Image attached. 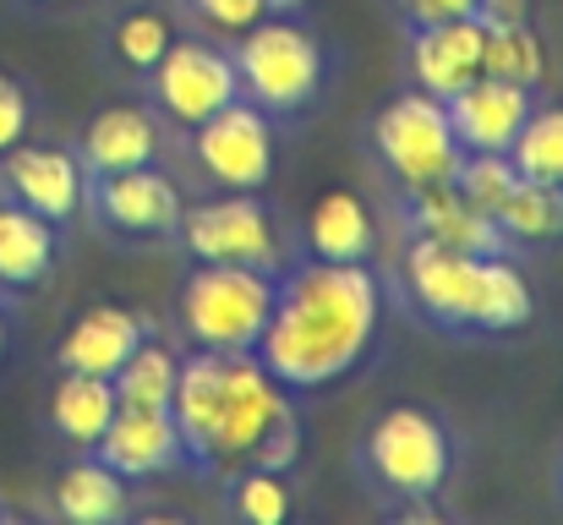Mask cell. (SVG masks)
Listing matches in <instances>:
<instances>
[{"label": "cell", "mask_w": 563, "mask_h": 525, "mask_svg": "<svg viewBox=\"0 0 563 525\" xmlns=\"http://www.w3.org/2000/svg\"><path fill=\"white\" fill-rule=\"evenodd\" d=\"M383 307H388V285L373 263L290 258L274 291L268 329L252 356L285 394L296 400L323 394L367 367L383 335Z\"/></svg>", "instance_id": "1"}, {"label": "cell", "mask_w": 563, "mask_h": 525, "mask_svg": "<svg viewBox=\"0 0 563 525\" xmlns=\"http://www.w3.org/2000/svg\"><path fill=\"white\" fill-rule=\"evenodd\" d=\"M170 416L187 449V477L219 482L241 466H268L296 477L301 466V411L252 350H181Z\"/></svg>", "instance_id": "2"}, {"label": "cell", "mask_w": 563, "mask_h": 525, "mask_svg": "<svg viewBox=\"0 0 563 525\" xmlns=\"http://www.w3.org/2000/svg\"><path fill=\"white\" fill-rule=\"evenodd\" d=\"M388 296L443 340H509L537 318V285L526 258H476L443 241L399 236V258L383 274Z\"/></svg>", "instance_id": "3"}, {"label": "cell", "mask_w": 563, "mask_h": 525, "mask_svg": "<svg viewBox=\"0 0 563 525\" xmlns=\"http://www.w3.org/2000/svg\"><path fill=\"white\" fill-rule=\"evenodd\" d=\"M351 471L377 515L443 521V493L460 471V438L432 405H383L351 444Z\"/></svg>", "instance_id": "4"}, {"label": "cell", "mask_w": 563, "mask_h": 525, "mask_svg": "<svg viewBox=\"0 0 563 525\" xmlns=\"http://www.w3.org/2000/svg\"><path fill=\"white\" fill-rule=\"evenodd\" d=\"M241 99L257 105L268 121L296 127L329 94V50L312 33L307 11H268L257 28L230 39Z\"/></svg>", "instance_id": "5"}, {"label": "cell", "mask_w": 563, "mask_h": 525, "mask_svg": "<svg viewBox=\"0 0 563 525\" xmlns=\"http://www.w3.org/2000/svg\"><path fill=\"white\" fill-rule=\"evenodd\" d=\"M279 274L241 263H187L176 280L170 324L187 350H257L274 313Z\"/></svg>", "instance_id": "6"}, {"label": "cell", "mask_w": 563, "mask_h": 525, "mask_svg": "<svg viewBox=\"0 0 563 525\" xmlns=\"http://www.w3.org/2000/svg\"><path fill=\"white\" fill-rule=\"evenodd\" d=\"M362 160H367V171L377 175L383 192H416V186L454 181L465 154L454 143L443 99L399 88L388 105H377L362 121Z\"/></svg>", "instance_id": "7"}, {"label": "cell", "mask_w": 563, "mask_h": 525, "mask_svg": "<svg viewBox=\"0 0 563 525\" xmlns=\"http://www.w3.org/2000/svg\"><path fill=\"white\" fill-rule=\"evenodd\" d=\"M170 247L187 263H241L263 274H285L290 263V230L263 192H197Z\"/></svg>", "instance_id": "8"}, {"label": "cell", "mask_w": 563, "mask_h": 525, "mask_svg": "<svg viewBox=\"0 0 563 525\" xmlns=\"http://www.w3.org/2000/svg\"><path fill=\"white\" fill-rule=\"evenodd\" d=\"M181 154V171L197 181V192H268L279 165V121H268L257 105L235 99L170 138Z\"/></svg>", "instance_id": "9"}, {"label": "cell", "mask_w": 563, "mask_h": 525, "mask_svg": "<svg viewBox=\"0 0 563 525\" xmlns=\"http://www.w3.org/2000/svg\"><path fill=\"white\" fill-rule=\"evenodd\" d=\"M181 208H187V192L165 165L104 171L82 181V219L110 247H170Z\"/></svg>", "instance_id": "10"}, {"label": "cell", "mask_w": 563, "mask_h": 525, "mask_svg": "<svg viewBox=\"0 0 563 525\" xmlns=\"http://www.w3.org/2000/svg\"><path fill=\"white\" fill-rule=\"evenodd\" d=\"M143 105L165 121V132H187L197 121H208L213 110L241 99V77H235V55L224 39L208 33H176L170 50L159 55V66L143 77Z\"/></svg>", "instance_id": "11"}, {"label": "cell", "mask_w": 563, "mask_h": 525, "mask_svg": "<svg viewBox=\"0 0 563 525\" xmlns=\"http://www.w3.org/2000/svg\"><path fill=\"white\" fill-rule=\"evenodd\" d=\"M383 214L394 219V236H421V241H443L476 258H515L498 219L482 214L476 203H465V192L454 181L438 186H416V192H383Z\"/></svg>", "instance_id": "12"}, {"label": "cell", "mask_w": 563, "mask_h": 525, "mask_svg": "<svg viewBox=\"0 0 563 525\" xmlns=\"http://www.w3.org/2000/svg\"><path fill=\"white\" fill-rule=\"evenodd\" d=\"M82 160L77 149H60V143H16L0 154V197L33 208L38 219L71 230L82 219Z\"/></svg>", "instance_id": "13"}, {"label": "cell", "mask_w": 563, "mask_h": 525, "mask_svg": "<svg viewBox=\"0 0 563 525\" xmlns=\"http://www.w3.org/2000/svg\"><path fill=\"white\" fill-rule=\"evenodd\" d=\"M99 455L110 471H121L132 488H148L159 477H187V449H181V433H176V416L170 405H121L104 427V438L88 449Z\"/></svg>", "instance_id": "14"}, {"label": "cell", "mask_w": 563, "mask_h": 525, "mask_svg": "<svg viewBox=\"0 0 563 525\" xmlns=\"http://www.w3.org/2000/svg\"><path fill=\"white\" fill-rule=\"evenodd\" d=\"M537 99H542L537 88H520V83H504V77L476 72L465 88H454L443 99L460 154H509L515 138H520V127L531 121Z\"/></svg>", "instance_id": "15"}, {"label": "cell", "mask_w": 563, "mask_h": 525, "mask_svg": "<svg viewBox=\"0 0 563 525\" xmlns=\"http://www.w3.org/2000/svg\"><path fill=\"white\" fill-rule=\"evenodd\" d=\"M405 50H399V77L405 88L416 94H432V99H449L454 88H465L476 72H482V39L487 28L476 17H454V22H438V28H416V33H399Z\"/></svg>", "instance_id": "16"}, {"label": "cell", "mask_w": 563, "mask_h": 525, "mask_svg": "<svg viewBox=\"0 0 563 525\" xmlns=\"http://www.w3.org/2000/svg\"><path fill=\"white\" fill-rule=\"evenodd\" d=\"M290 258H312V263H373L377 258V214L373 203L351 186L323 192L301 225L290 230Z\"/></svg>", "instance_id": "17"}, {"label": "cell", "mask_w": 563, "mask_h": 525, "mask_svg": "<svg viewBox=\"0 0 563 525\" xmlns=\"http://www.w3.org/2000/svg\"><path fill=\"white\" fill-rule=\"evenodd\" d=\"M170 132L165 121L137 99V105H104L82 132H77V160L88 175L137 171V165H165Z\"/></svg>", "instance_id": "18"}, {"label": "cell", "mask_w": 563, "mask_h": 525, "mask_svg": "<svg viewBox=\"0 0 563 525\" xmlns=\"http://www.w3.org/2000/svg\"><path fill=\"white\" fill-rule=\"evenodd\" d=\"M159 324L148 313H132V307H115V302H99L88 313L71 318V329L55 340V372H93V378H115L121 361L143 346Z\"/></svg>", "instance_id": "19"}, {"label": "cell", "mask_w": 563, "mask_h": 525, "mask_svg": "<svg viewBox=\"0 0 563 525\" xmlns=\"http://www.w3.org/2000/svg\"><path fill=\"white\" fill-rule=\"evenodd\" d=\"M170 39H176V22H170L159 6H143V0L115 6V11L104 17V28H99V72L115 77V83L143 88V77H148V72L159 66V55L170 50Z\"/></svg>", "instance_id": "20"}, {"label": "cell", "mask_w": 563, "mask_h": 525, "mask_svg": "<svg viewBox=\"0 0 563 525\" xmlns=\"http://www.w3.org/2000/svg\"><path fill=\"white\" fill-rule=\"evenodd\" d=\"M60 247H66V230L38 219L33 208L0 197V296H27L38 291L55 263H60Z\"/></svg>", "instance_id": "21"}, {"label": "cell", "mask_w": 563, "mask_h": 525, "mask_svg": "<svg viewBox=\"0 0 563 525\" xmlns=\"http://www.w3.org/2000/svg\"><path fill=\"white\" fill-rule=\"evenodd\" d=\"M49 510L66 525H121L132 515V482L99 455H77L49 482Z\"/></svg>", "instance_id": "22"}, {"label": "cell", "mask_w": 563, "mask_h": 525, "mask_svg": "<svg viewBox=\"0 0 563 525\" xmlns=\"http://www.w3.org/2000/svg\"><path fill=\"white\" fill-rule=\"evenodd\" d=\"M115 383L110 378H93V372H55L49 383V400H44V427L71 449V455H88L110 416H115Z\"/></svg>", "instance_id": "23"}, {"label": "cell", "mask_w": 563, "mask_h": 525, "mask_svg": "<svg viewBox=\"0 0 563 525\" xmlns=\"http://www.w3.org/2000/svg\"><path fill=\"white\" fill-rule=\"evenodd\" d=\"M504 241L515 258H537V252H553L563 247V186L559 181H515L504 192V203L493 208Z\"/></svg>", "instance_id": "24"}, {"label": "cell", "mask_w": 563, "mask_h": 525, "mask_svg": "<svg viewBox=\"0 0 563 525\" xmlns=\"http://www.w3.org/2000/svg\"><path fill=\"white\" fill-rule=\"evenodd\" d=\"M219 515L230 525H285L296 515V493L285 471L241 466L219 477Z\"/></svg>", "instance_id": "25"}, {"label": "cell", "mask_w": 563, "mask_h": 525, "mask_svg": "<svg viewBox=\"0 0 563 525\" xmlns=\"http://www.w3.org/2000/svg\"><path fill=\"white\" fill-rule=\"evenodd\" d=\"M176 372H181V350H176V340H165V335L154 329L143 346L121 361V372L110 378V383H115V405H143V411L170 405Z\"/></svg>", "instance_id": "26"}, {"label": "cell", "mask_w": 563, "mask_h": 525, "mask_svg": "<svg viewBox=\"0 0 563 525\" xmlns=\"http://www.w3.org/2000/svg\"><path fill=\"white\" fill-rule=\"evenodd\" d=\"M482 72L487 77H504V83H520V88H542L548 50H542L537 28L531 22H520V28H487V39H482Z\"/></svg>", "instance_id": "27"}, {"label": "cell", "mask_w": 563, "mask_h": 525, "mask_svg": "<svg viewBox=\"0 0 563 525\" xmlns=\"http://www.w3.org/2000/svg\"><path fill=\"white\" fill-rule=\"evenodd\" d=\"M509 165L526 181H559L563 186V105H542L537 99L531 121L520 127V138L509 149Z\"/></svg>", "instance_id": "28"}, {"label": "cell", "mask_w": 563, "mask_h": 525, "mask_svg": "<svg viewBox=\"0 0 563 525\" xmlns=\"http://www.w3.org/2000/svg\"><path fill=\"white\" fill-rule=\"evenodd\" d=\"M181 17L191 22V33L208 39H241L246 28H257L268 17V0H181Z\"/></svg>", "instance_id": "29"}, {"label": "cell", "mask_w": 563, "mask_h": 525, "mask_svg": "<svg viewBox=\"0 0 563 525\" xmlns=\"http://www.w3.org/2000/svg\"><path fill=\"white\" fill-rule=\"evenodd\" d=\"M515 181H520V171L509 165V154H465L460 171H454V186H460L465 203H476L482 214H493Z\"/></svg>", "instance_id": "30"}, {"label": "cell", "mask_w": 563, "mask_h": 525, "mask_svg": "<svg viewBox=\"0 0 563 525\" xmlns=\"http://www.w3.org/2000/svg\"><path fill=\"white\" fill-rule=\"evenodd\" d=\"M33 132V88L11 72H0V154L16 149Z\"/></svg>", "instance_id": "31"}, {"label": "cell", "mask_w": 563, "mask_h": 525, "mask_svg": "<svg viewBox=\"0 0 563 525\" xmlns=\"http://www.w3.org/2000/svg\"><path fill=\"white\" fill-rule=\"evenodd\" d=\"M388 17L399 33H416V28H438L454 17H476V0H388Z\"/></svg>", "instance_id": "32"}, {"label": "cell", "mask_w": 563, "mask_h": 525, "mask_svg": "<svg viewBox=\"0 0 563 525\" xmlns=\"http://www.w3.org/2000/svg\"><path fill=\"white\" fill-rule=\"evenodd\" d=\"M531 11H537V0H476L482 28H520V22H531Z\"/></svg>", "instance_id": "33"}, {"label": "cell", "mask_w": 563, "mask_h": 525, "mask_svg": "<svg viewBox=\"0 0 563 525\" xmlns=\"http://www.w3.org/2000/svg\"><path fill=\"white\" fill-rule=\"evenodd\" d=\"M16 6H27V11H71L82 0H16Z\"/></svg>", "instance_id": "34"}, {"label": "cell", "mask_w": 563, "mask_h": 525, "mask_svg": "<svg viewBox=\"0 0 563 525\" xmlns=\"http://www.w3.org/2000/svg\"><path fill=\"white\" fill-rule=\"evenodd\" d=\"M5 350H11V313H5V296H0V361H5Z\"/></svg>", "instance_id": "35"}, {"label": "cell", "mask_w": 563, "mask_h": 525, "mask_svg": "<svg viewBox=\"0 0 563 525\" xmlns=\"http://www.w3.org/2000/svg\"><path fill=\"white\" fill-rule=\"evenodd\" d=\"M268 11H307V0H268Z\"/></svg>", "instance_id": "36"}, {"label": "cell", "mask_w": 563, "mask_h": 525, "mask_svg": "<svg viewBox=\"0 0 563 525\" xmlns=\"http://www.w3.org/2000/svg\"><path fill=\"white\" fill-rule=\"evenodd\" d=\"M553 488H559V499H563V449H559V466H553Z\"/></svg>", "instance_id": "37"}]
</instances>
